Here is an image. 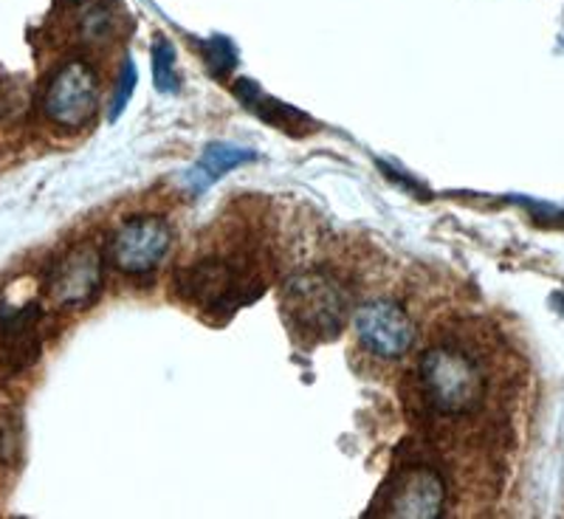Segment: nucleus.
Segmentation results:
<instances>
[{"label":"nucleus","instance_id":"f03ea898","mask_svg":"<svg viewBox=\"0 0 564 519\" xmlns=\"http://www.w3.org/2000/svg\"><path fill=\"white\" fill-rule=\"evenodd\" d=\"M282 320L296 339H336L347 320V294L327 271H300L282 285Z\"/></svg>","mask_w":564,"mask_h":519},{"label":"nucleus","instance_id":"f257e3e1","mask_svg":"<svg viewBox=\"0 0 564 519\" xmlns=\"http://www.w3.org/2000/svg\"><path fill=\"white\" fill-rule=\"evenodd\" d=\"M491 381L486 361L460 345L432 347L417 367L423 404L443 418L480 412L491 396Z\"/></svg>","mask_w":564,"mask_h":519},{"label":"nucleus","instance_id":"f8f14e48","mask_svg":"<svg viewBox=\"0 0 564 519\" xmlns=\"http://www.w3.org/2000/svg\"><path fill=\"white\" fill-rule=\"evenodd\" d=\"M133 88H135V65L124 63V71H122V79H119V90H116V99H113V110H110V116H119L124 110V105H128V99L133 97Z\"/></svg>","mask_w":564,"mask_h":519},{"label":"nucleus","instance_id":"423d86ee","mask_svg":"<svg viewBox=\"0 0 564 519\" xmlns=\"http://www.w3.org/2000/svg\"><path fill=\"white\" fill-rule=\"evenodd\" d=\"M446 506V483L432 466H406L401 468L384 488L381 513L410 519H435Z\"/></svg>","mask_w":564,"mask_h":519},{"label":"nucleus","instance_id":"1a4fd4ad","mask_svg":"<svg viewBox=\"0 0 564 519\" xmlns=\"http://www.w3.org/2000/svg\"><path fill=\"white\" fill-rule=\"evenodd\" d=\"M257 153L249 148H238V144H226V141H218V144H209L204 150V155L198 159V164L193 167V173L186 175V184L193 193H204L212 181H218L220 175H226L229 170L240 167L246 161H254Z\"/></svg>","mask_w":564,"mask_h":519},{"label":"nucleus","instance_id":"9d476101","mask_svg":"<svg viewBox=\"0 0 564 519\" xmlns=\"http://www.w3.org/2000/svg\"><path fill=\"white\" fill-rule=\"evenodd\" d=\"M200 54H204L206 65H209L212 77H226L235 65H238V52L231 45L229 37H212L198 43Z\"/></svg>","mask_w":564,"mask_h":519},{"label":"nucleus","instance_id":"20e7f679","mask_svg":"<svg viewBox=\"0 0 564 519\" xmlns=\"http://www.w3.org/2000/svg\"><path fill=\"white\" fill-rule=\"evenodd\" d=\"M97 99L99 83L94 68L83 60H68L65 65H59L52 83L45 85L43 110L59 128L77 130L97 113Z\"/></svg>","mask_w":564,"mask_h":519},{"label":"nucleus","instance_id":"7ed1b4c3","mask_svg":"<svg viewBox=\"0 0 564 519\" xmlns=\"http://www.w3.org/2000/svg\"><path fill=\"white\" fill-rule=\"evenodd\" d=\"M178 294L198 305L200 311H209L218 320H226L243 305L254 300L265 289L263 280L251 269H240L229 260H200L193 269L178 274Z\"/></svg>","mask_w":564,"mask_h":519},{"label":"nucleus","instance_id":"9b49d317","mask_svg":"<svg viewBox=\"0 0 564 519\" xmlns=\"http://www.w3.org/2000/svg\"><path fill=\"white\" fill-rule=\"evenodd\" d=\"M153 77L155 88L164 90V94L175 88V52L164 37L153 43Z\"/></svg>","mask_w":564,"mask_h":519},{"label":"nucleus","instance_id":"6e6552de","mask_svg":"<svg viewBox=\"0 0 564 519\" xmlns=\"http://www.w3.org/2000/svg\"><path fill=\"white\" fill-rule=\"evenodd\" d=\"M102 285V257L94 246H77L54 266L48 277V296L59 309L88 305Z\"/></svg>","mask_w":564,"mask_h":519},{"label":"nucleus","instance_id":"0eeeda50","mask_svg":"<svg viewBox=\"0 0 564 519\" xmlns=\"http://www.w3.org/2000/svg\"><path fill=\"white\" fill-rule=\"evenodd\" d=\"M356 336L379 359H401L415 342V327L406 311L390 300L361 305L356 314Z\"/></svg>","mask_w":564,"mask_h":519},{"label":"nucleus","instance_id":"39448f33","mask_svg":"<svg viewBox=\"0 0 564 519\" xmlns=\"http://www.w3.org/2000/svg\"><path fill=\"white\" fill-rule=\"evenodd\" d=\"M173 244V231L167 220L155 215H141V218L124 220L113 231L108 244L110 263L124 274H148L164 260Z\"/></svg>","mask_w":564,"mask_h":519}]
</instances>
